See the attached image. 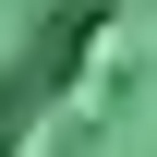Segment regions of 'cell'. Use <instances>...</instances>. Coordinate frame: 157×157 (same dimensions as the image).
<instances>
[{"label":"cell","mask_w":157,"mask_h":157,"mask_svg":"<svg viewBox=\"0 0 157 157\" xmlns=\"http://www.w3.org/2000/svg\"><path fill=\"white\" fill-rule=\"evenodd\" d=\"M133 0H0V157L48 133V109L85 85V60L109 48V24Z\"/></svg>","instance_id":"6da1fadb"}]
</instances>
